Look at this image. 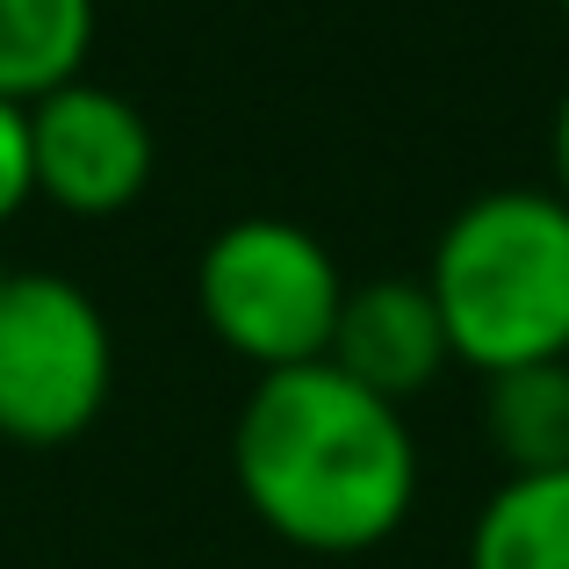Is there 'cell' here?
<instances>
[{"instance_id": "6", "label": "cell", "mask_w": 569, "mask_h": 569, "mask_svg": "<svg viewBox=\"0 0 569 569\" xmlns=\"http://www.w3.org/2000/svg\"><path fill=\"white\" fill-rule=\"evenodd\" d=\"M325 361L347 382L376 389L382 403H403L418 389H432L455 353H447V325H440V303H432L426 274H389V281L347 289Z\"/></svg>"}, {"instance_id": "9", "label": "cell", "mask_w": 569, "mask_h": 569, "mask_svg": "<svg viewBox=\"0 0 569 569\" xmlns=\"http://www.w3.org/2000/svg\"><path fill=\"white\" fill-rule=\"evenodd\" d=\"M469 569H569V469L505 476L469 527Z\"/></svg>"}, {"instance_id": "12", "label": "cell", "mask_w": 569, "mask_h": 569, "mask_svg": "<svg viewBox=\"0 0 569 569\" xmlns=\"http://www.w3.org/2000/svg\"><path fill=\"white\" fill-rule=\"evenodd\" d=\"M8 281H14V267H8V260H0V296H8Z\"/></svg>"}, {"instance_id": "5", "label": "cell", "mask_w": 569, "mask_h": 569, "mask_svg": "<svg viewBox=\"0 0 569 569\" xmlns=\"http://www.w3.org/2000/svg\"><path fill=\"white\" fill-rule=\"evenodd\" d=\"M152 123L116 87L66 80L58 94L29 101V173H37V194L66 217H123L152 188Z\"/></svg>"}, {"instance_id": "1", "label": "cell", "mask_w": 569, "mask_h": 569, "mask_svg": "<svg viewBox=\"0 0 569 569\" xmlns=\"http://www.w3.org/2000/svg\"><path fill=\"white\" fill-rule=\"evenodd\" d=\"M246 512L303 556H368L397 541L418 505V440L403 403L347 382L332 361L274 368L231 426Z\"/></svg>"}, {"instance_id": "13", "label": "cell", "mask_w": 569, "mask_h": 569, "mask_svg": "<svg viewBox=\"0 0 569 569\" xmlns=\"http://www.w3.org/2000/svg\"><path fill=\"white\" fill-rule=\"evenodd\" d=\"M562 29H569V0H562Z\"/></svg>"}, {"instance_id": "4", "label": "cell", "mask_w": 569, "mask_h": 569, "mask_svg": "<svg viewBox=\"0 0 569 569\" xmlns=\"http://www.w3.org/2000/svg\"><path fill=\"white\" fill-rule=\"evenodd\" d=\"M116 332L72 274H14L0 296V440L66 447L109 411Z\"/></svg>"}, {"instance_id": "2", "label": "cell", "mask_w": 569, "mask_h": 569, "mask_svg": "<svg viewBox=\"0 0 569 569\" xmlns=\"http://www.w3.org/2000/svg\"><path fill=\"white\" fill-rule=\"evenodd\" d=\"M426 289L447 353L476 376L569 361V202L556 188H490L440 223Z\"/></svg>"}, {"instance_id": "11", "label": "cell", "mask_w": 569, "mask_h": 569, "mask_svg": "<svg viewBox=\"0 0 569 569\" xmlns=\"http://www.w3.org/2000/svg\"><path fill=\"white\" fill-rule=\"evenodd\" d=\"M548 152H556V194L569 202V87L556 101V138H548Z\"/></svg>"}, {"instance_id": "7", "label": "cell", "mask_w": 569, "mask_h": 569, "mask_svg": "<svg viewBox=\"0 0 569 569\" xmlns=\"http://www.w3.org/2000/svg\"><path fill=\"white\" fill-rule=\"evenodd\" d=\"M101 8L94 0H0V101H43L87 80Z\"/></svg>"}, {"instance_id": "3", "label": "cell", "mask_w": 569, "mask_h": 569, "mask_svg": "<svg viewBox=\"0 0 569 569\" xmlns=\"http://www.w3.org/2000/svg\"><path fill=\"white\" fill-rule=\"evenodd\" d=\"M339 303H347V274L332 246L289 217H238L194 260L202 325L260 376L325 361Z\"/></svg>"}, {"instance_id": "10", "label": "cell", "mask_w": 569, "mask_h": 569, "mask_svg": "<svg viewBox=\"0 0 569 569\" xmlns=\"http://www.w3.org/2000/svg\"><path fill=\"white\" fill-rule=\"evenodd\" d=\"M37 194V173H29V109L22 101H0V223Z\"/></svg>"}, {"instance_id": "8", "label": "cell", "mask_w": 569, "mask_h": 569, "mask_svg": "<svg viewBox=\"0 0 569 569\" xmlns=\"http://www.w3.org/2000/svg\"><path fill=\"white\" fill-rule=\"evenodd\" d=\"M483 440L505 461V476L569 469V361L483 376Z\"/></svg>"}]
</instances>
